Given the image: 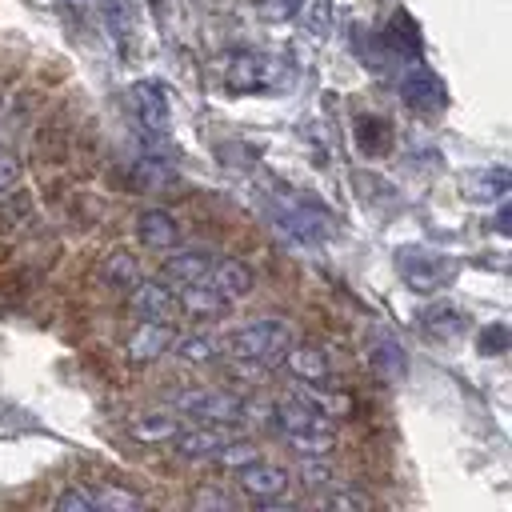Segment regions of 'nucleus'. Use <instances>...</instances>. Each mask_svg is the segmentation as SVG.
Returning a JSON list of instances; mask_svg holds the SVG:
<instances>
[{"mask_svg":"<svg viewBox=\"0 0 512 512\" xmlns=\"http://www.w3.org/2000/svg\"><path fill=\"white\" fill-rule=\"evenodd\" d=\"M272 412H276V428L288 436V444L300 456H328L336 448V424H332V416H324L308 400L288 396Z\"/></svg>","mask_w":512,"mask_h":512,"instance_id":"nucleus-1","label":"nucleus"},{"mask_svg":"<svg viewBox=\"0 0 512 512\" xmlns=\"http://www.w3.org/2000/svg\"><path fill=\"white\" fill-rule=\"evenodd\" d=\"M292 340H296V336H292L288 320L264 316V320H252V324H244V328L228 332V336H224V348H228V356H232V360H240V364L276 368V364L284 360V352H288V344H292Z\"/></svg>","mask_w":512,"mask_h":512,"instance_id":"nucleus-2","label":"nucleus"},{"mask_svg":"<svg viewBox=\"0 0 512 512\" xmlns=\"http://www.w3.org/2000/svg\"><path fill=\"white\" fill-rule=\"evenodd\" d=\"M220 80L232 96H252V92H268L280 80V64L256 48H232L220 56Z\"/></svg>","mask_w":512,"mask_h":512,"instance_id":"nucleus-3","label":"nucleus"},{"mask_svg":"<svg viewBox=\"0 0 512 512\" xmlns=\"http://www.w3.org/2000/svg\"><path fill=\"white\" fill-rule=\"evenodd\" d=\"M396 272L400 280L412 288V292H440L456 280L460 264L448 256V252H436V248H420V244H408L396 252Z\"/></svg>","mask_w":512,"mask_h":512,"instance_id":"nucleus-4","label":"nucleus"},{"mask_svg":"<svg viewBox=\"0 0 512 512\" xmlns=\"http://www.w3.org/2000/svg\"><path fill=\"white\" fill-rule=\"evenodd\" d=\"M176 408L196 416V420H208V424H240L248 420V404L232 392H216V388H188V392H176Z\"/></svg>","mask_w":512,"mask_h":512,"instance_id":"nucleus-5","label":"nucleus"},{"mask_svg":"<svg viewBox=\"0 0 512 512\" xmlns=\"http://www.w3.org/2000/svg\"><path fill=\"white\" fill-rule=\"evenodd\" d=\"M132 112H136V120H140V128L148 136H164L168 124H172L164 84L160 80H136L132 84Z\"/></svg>","mask_w":512,"mask_h":512,"instance_id":"nucleus-6","label":"nucleus"},{"mask_svg":"<svg viewBox=\"0 0 512 512\" xmlns=\"http://www.w3.org/2000/svg\"><path fill=\"white\" fill-rule=\"evenodd\" d=\"M128 304L144 316V320H176L180 316V300H176V288H168V280H136L128 288Z\"/></svg>","mask_w":512,"mask_h":512,"instance_id":"nucleus-7","label":"nucleus"},{"mask_svg":"<svg viewBox=\"0 0 512 512\" xmlns=\"http://www.w3.org/2000/svg\"><path fill=\"white\" fill-rule=\"evenodd\" d=\"M172 324L168 320H140L132 332H128V344H124V356L132 364H152L160 360L168 348H172Z\"/></svg>","mask_w":512,"mask_h":512,"instance_id":"nucleus-8","label":"nucleus"},{"mask_svg":"<svg viewBox=\"0 0 512 512\" xmlns=\"http://www.w3.org/2000/svg\"><path fill=\"white\" fill-rule=\"evenodd\" d=\"M288 468H280V464H268L264 456L260 460H252V464H244L240 472H236V484H240V492H248L252 500H260V504H268V500H276V496H284V488H288Z\"/></svg>","mask_w":512,"mask_h":512,"instance_id":"nucleus-9","label":"nucleus"},{"mask_svg":"<svg viewBox=\"0 0 512 512\" xmlns=\"http://www.w3.org/2000/svg\"><path fill=\"white\" fill-rule=\"evenodd\" d=\"M272 216H276L280 232H288V236H296V240H320V236H324L320 212L308 208V204H300L296 196H284V192H280V196L272 200Z\"/></svg>","mask_w":512,"mask_h":512,"instance_id":"nucleus-10","label":"nucleus"},{"mask_svg":"<svg viewBox=\"0 0 512 512\" xmlns=\"http://www.w3.org/2000/svg\"><path fill=\"white\" fill-rule=\"evenodd\" d=\"M280 364H288V372H292L300 384H324V380L332 376L328 352H324L320 344H312V340H292Z\"/></svg>","mask_w":512,"mask_h":512,"instance_id":"nucleus-11","label":"nucleus"},{"mask_svg":"<svg viewBox=\"0 0 512 512\" xmlns=\"http://www.w3.org/2000/svg\"><path fill=\"white\" fill-rule=\"evenodd\" d=\"M236 432H232V424H200V428H180L176 436H172V444H176V452L180 456H188V460H212V452L220 448V444H228Z\"/></svg>","mask_w":512,"mask_h":512,"instance_id":"nucleus-12","label":"nucleus"},{"mask_svg":"<svg viewBox=\"0 0 512 512\" xmlns=\"http://www.w3.org/2000/svg\"><path fill=\"white\" fill-rule=\"evenodd\" d=\"M400 92H404L408 108H416V112H440L448 104V88L440 84V76H432L420 64L400 80Z\"/></svg>","mask_w":512,"mask_h":512,"instance_id":"nucleus-13","label":"nucleus"},{"mask_svg":"<svg viewBox=\"0 0 512 512\" xmlns=\"http://www.w3.org/2000/svg\"><path fill=\"white\" fill-rule=\"evenodd\" d=\"M136 236L152 252H172L180 244V224H176V216L168 208H144L136 216Z\"/></svg>","mask_w":512,"mask_h":512,"instance_id":"nucleus-14","label":"nucleus"},{"mask_svg":"<svg viewBox=\"0 0 512 512\" xmlns=\"http://www.w3.org/2000/svg\"><path fill=\"white\" fill-rule=\"evenodd\" d=\"M176 300H180V312H188L192 320H216V316H224V308H228V300H224L208 280L184 284V288L176 292Z\"/></svg>","mask_w":512,"mask_h":512,"instance_id":"nucleus-15","label":"nucleus"},{"mask_svg":"<svg viewBox=\"0 0 512 512\" xmlns=\"http://www.w3.org/2000/svg\"><path fill=\"white\" fill-rule=\"evenodd\" d=\"M228 304L232 300H244L248 292H252V272H248V264H240V260H212V268H208V276H204Z\"/></svg>","mask_w":512,"mask_h":512,"instance_id":"nucleus-16","label":"nucleus"},{"mask_svg":"<svg viewBox=\"0 0 512 512\" xmlns=\"http://www.w3.org/2000/svg\"><path fill=\"white\" fill-rule=\"evenodd\" d=\"M180 432V416L172 412H140L132 424H128V436L136 444H172V436Z\"/></svg>","mask_w":512,"mask_h":512,"instance_id":"nucleus-17","label":"nucleus"},{"mask_svg":"<svg viewBox=\"0 0 512 512\" xmlns=\"http://www.w3.org/2000/svg\"><path fill=\"white\" fill-rule=\"evenodd\" d=\"M212 268V256L200 252V248H172V256L164 260V280L172 284H192V280H204Z\"/></svg>","mask_w":512,"mask_h":512,"instance_id":"nucleus-18","label":"nucleus"},{"mask_svg":"<svg viewBox=\"0 0 512 512\" xmlns=\"http://www.w3.org/2000/svg\"><path fill=\"white\" fill-rule=\"evenodd\" d=\"M512 188V176L504 168H484V172H468L464 176V192L468 200H480V204H500Z\"/></svg>","mask_w":512,"mask_h":512,"instance_id":"nucleus-19","label":"nucleus"},{"mask_svg":"<svg viewBox=\"0 0 512 512\" xmlns=\"http://www.w3.org/2000/svg\"><path fill=\"white\" fill-rule=\"evenodd\" d=\"M100 280H104L112 292H128V288L140 280V264H136V256H128V252H112V256L100 264Z\"/></svg>","mask_w":512,"mask_h":512,"instance_id":"nucleus-20","label":"nucleus"},{"mask_svg":"<svg viewBox=\"0 0 512 512\" xmlns=\"http://www.w3.org/2000/svg\"><path fill=\"white\" fill-rule=\"evenodd\" d=\"M388 128H392V124H388L384 116H360V120H356V144H360L368 156H380V152L388 148V140H392Z\"/></svg>","mask_w":512,"mask_h":512,"instance_id":"nucleus-21","label":"nucleus"},{"mask_svg":"<svg viewBox=\"0 0 512 512\" xmlns=\"http://www.w3.org/2000/svg\"><path fill=\"white\" fill-rule=\"evenodd\" d=\"M168 352H176L184 364H208L212 356H216V340L212 336H200V332H192V336H172V348Z\"/></svg>","mask_w":512,"mask_h":512,"instance_id":"nucleus-22","label":"nucleus"},{"mask_svg":"<svg viewBox=\"0 0 512 512\" xmlns=\"http://www.w3.org/2000/svg\"><path fill=\"white\" fill-rule=\"evenodd\" d=\"M212 460L224 464V468H232V472H240L244 464L260 460V448H256V440H240V436H232L228 444H220V448L212 452Z\"/></svg>","mask_w":512,"mask_h":512,"instance_id":"nucleus-23","label":"nucleus"},{"mask_svg":"<svg viewBox=\"0 0 512 512\" xmlns=\"http://www.w3.org/2000/svg\"><path fill=\"white\" fill-rule=\"evenodd\" d=\"M88 492H92V500H96V512H100V508H108V512L144 508V500H140L136 492H128V488H116V484H96V488H88Z\"/></svg>","mask_w":512,"mask_h":512,"instance_id":"nucleus-24","label":"nucleus"},{"mask_svg":"<svg viewBox=\"0 0 512 512\" xmlns=\"http://www.w3.org/2000/svg\"><path fill=\"white\" fill-rule=\"evenodd\" d=\"M420 320H424V328L436 332V336H460V332H464V316H460L452 304H432Z\"/></svg>","mask_w":512,"mask_h":512,"instance_id":"nucleus-25","label":"nucleus"},{"mask_svg":"<svg viewBox=\"0 0 512 512\" xmlns=\"http://www.w3.org/2000/svg\"><path fill=\"white\" fill-rule=\"evenodd\" d=\"M372 360H376V368L384 372V376H404V352H400V344L392 340V336H372Z\"/></svg>","mask_w":512,"mask_h":512,"instance_id":"nucleus-26","label":"nucleus"},{"mask_svg":"<svg viewBox=\"0 0 512 512\" xmlns=\"http://www.w3.org/2000/svg\"><path fill=\"white\" fill-rule=\"evenodd\" d=\"M100 12H104V24H108L112 40L124 44L132 36V8H128V0H100Z\"/></svg>","mask_w":512,"mask_h":512,"instance_id":"nucleus-27","label":"nucleus"},{"mask_svg":"<svg viewBox=\"0 0 512 512\" xmlns=\"http://www.w3.org/2000/svg\"><path fill=\"white\" fill-rule=\"evenodd\" d=\"M296 476H300V484L308 488V492H324V488H332V468L320 460V456H304L300 464H296Z\"/></svg>","mask_w":512,"mask_h":512,"instance_id":"nucleus-28","label":"nucleus"},{"mask_svg":"<svg viewBox=\"0 0 512 512\" xmlns=\"http://www.w3.org/2000/svg\"><path fill=\"white\" fill-rule=\"evenodd\" d=\"M304 28L312 36H328L332 32V0H308L304 4Z\"/></svg>","mask_w":512,"mask_h":512,"instance_id":"nucleus-29","label":"nucleus"},{"mask_svg":"<svg viewBox=\"0 0 512 512\" xmlns=\"http://www.w3.org/2000/svg\"><path fill=\"white\" fill-rule=\"evenodd\" d=\"M476 348H480L484 356H500V352H508V328H504V324H488V328H480Z\"/></svg>","mask_w":512,"mask_h":512,"instance_id":"nucleus-30","label":"nucleus"},{"mask_svg":"<svg viewBox=\"0 0 512 512\" xmlns=\"http://www.w3.org/2000/svg\"><path fill=\"white\" fill-rule=\"evenodd\" d=\"M56 512H96V500L88 488H68L56 496Z\"/></svg>","mask_w":512,"mask_h":512,"instance_id":"nucleus-31","label":"nucleus"},{"mask_svg":"<svg viewBox=\"0 0 512 512\" xmlns=\"http://www.w3.org/2000/svg\"><path fill=\"white\" fill-rule=\"evenodd\" d=\"M16 184H20V160H16L8 148H0V200L12 196Z\"/></svg>","mask_w":512,"mask_h":512,"instance_id":"nucleus-32","label":"nucleus"},{"mask_svg":"<svg viewBox=\"0 0 512 512\" xmlns=\"http://www.w3.org/2000/svg\"><path fill=\"white\" fill-rule=\"evenodd\" d=\"M324 504L328 508H360V512H368L372 508V496L368 492H356V488H344V492H328Z\"/></svg>","mask_w":512,"mask_h":512,"instance_id":"nucleus-33","label":"nucleus"},{"mask_svg":"<svg viewBox=\"0 0 512 512\" xmlns=\"http://www.w3.org/2000/svg\"><path fill=\"white\" fill-rule=\"evenodd\" d=\"M192 504H196V508H204V504H216V508H232V496H228V492H216V488H200V492L192 496Z\"/></svg>","mask_w":512,"mask_h":512,"instance_id":"nucleus-34","label":"nucleus"},{"mask_svg":"<svg viewBox=\"0 0 512 512\" xmlns=\"http://www.w3.org/2000/svg\"><path fill=\"white\" fill-rule=\"evenodd\" d=\"M508 220H512V212H508V204L500 200V212H496V232H500V236H508V232H512V224H508Z\"/></svg>","mask_w":512,"mask_h":512,"instance_id":"nucleus-35","label":"nucleus"},{"mask_svg":"<svg viewBox=\"0 0 512 512\" xmlns=\"http://www.w3.org/2000/svg\"><path fill=\"white\" fill-rule=\"evenodd\" d=\"M60 4H64V8H72V12H84V8H92L96 0H60Z\"/></svg>","mask_w":512,"mask_h":512,"instance_id":"nucleus-36","label":"nucleus"}]
</instances>
